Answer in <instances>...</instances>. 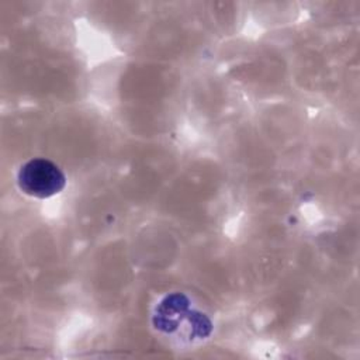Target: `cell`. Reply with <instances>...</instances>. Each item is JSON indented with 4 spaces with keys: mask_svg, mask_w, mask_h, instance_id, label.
Returning <instances> with one entry per match:
<instances>
[{
    "mask_svg": "<svg viewBox=\"0 0 360 360\" xmlns=\"http://www.w3.org/2000/svg\"><path fill=\"white\" fill-rule=\"evenodd\" d=\"M17 183L20 190L27 195L49 198L63 190L66 177L53 162L44 158H35L20 167Z\"/></svg>",
    "mask_w": 360,
    "mask_h": 360,
    "instance_id": "6da1fadb",
    "label": "cell"
}]
</instances>
